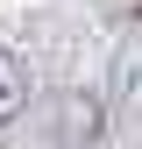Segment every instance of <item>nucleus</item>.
I'll use <instances>...</instances> for the list:
<instances>
[{
	"instance_id": "f257e3e1",
	"label": "nucleus",
	"mask_w": 142,
	"mask_h": 149,
	"mask_svg": "<svg viewBox=\"0 0 142 149\" xmlns=\"http://www.w3.org/2000/svg\"><path fill=\"white\" fill-rule=\"evenodd\" d=\"M100 128H106V107L93 100V92H64L57 100V121H50L57 142H100Z\"/></svg>"
},
{
	"instance_id": "f03ea898",
	"label": "nucleus",
	"mask_w": 142,
	"mask_h": 149,
	"mask_svg": "<svg viewBox=\"0 0 142 149\" xmlns=\"http://www.w3.org/2000/svg\"><path fill=\"white\" fill-rule=\"evenodd\" d=\"M22 107H29V71L14 50H0V121H14Z\"/></svg>"
}]
</instances>
